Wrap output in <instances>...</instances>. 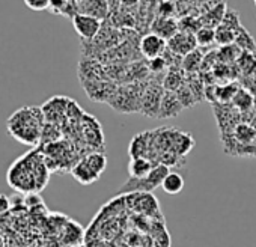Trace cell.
<instances>
[{
	"instance_id": "obj_1",
	"label": "cell",
	"mask_w": 256,
	"mask_h": 247,
	"mask_svg": "<svg viewBox=\"0 0 256 247\" xmlns=\"http://www.w3.org/2000/svg\"><path fill=\"white\" fill-rule=\"evenodd\" d=\"M44 120L46 118L41 107L26 106L14 112L8 119V132L16 140L34 146L41 140Z\"/></svg>"
},
{
	"instance_id": "obj_2",
	"label": "cell",
	"mask_w": 256,
	"mask_h": 247,
	"mask_svg": "<svg viewBox=\"0 0 256 247\" xmlns=\"http://www.w3.org/2000/svg\"><path fill=\"white\" fill-rule=\"evenodd\" d=\"M34 162H35V157H32V160H28V157H23V158H18L11 166L8 175H6V180L12 188L23 192V193L36 190Z\"/></svg>"
},
{
	"instance_id": "obj_3",
	"label": "cell",
	"mask_w": 256,
	"mask_h": 247,
	"mask_svg": "<svg viewBox=\"0 0 256 247\" xmlns=\"http://www.w3.org/2000/svg\"><path fill=\"white\" fill-rule=\"evenodd\" d=\"M169 166L166 164H156L154 169L145 176V178H133L130 176L119 190V193H128V192H138V193H150L156 190L157 187H162L164 178L169 174Z\"/></svg>"
},
{
	"instance_id": "obj_4",
	"label": "cell",
	"mask_w": 256,
	"mask_h": 247,
	"mask_svg": "<svg viewBox=\"0 0 256 247\" xmlns=\"http://www.w3.org/2000/svg\"><path fill=\"white\" fill-rule=\"evenodd\" d=\"M144 92H145V89H139L138 83L125 86V88H119L108 104L122 113H130L134 110L140 112V102H142Z\"/></svg>"
},
{
	"instance_id": "obj_5",
	"label": "cell",
	"mask_w": 256,
	"mask_h": 247,
	"mask_svg": "<svg viewBox=\"0 0 256 247\" xmlns=\"http://www.w3.org/2000/svg\"><path fill=\"white\" fill-rule=\"evenodd\" d=\"M72 26L77 32V35L83 41H92L101 30L102 23L101 20L86 16V14H77L72 18Z\"/></svg>"
},
{
	"instance_id": "obj_6",
	"label": "cell",
	"mask_w": 256,
	"mask_h": 247,
	"mask_svg": "<svg viewBox=\"0 0 256 247\" xmlns=\"http://www.w3.org/2000/svg\"><path fill=\"white\" fill-rule=\"evenodd\" d=\"M163 94H164V89H162L157 84L146 86L144 96H142V102H140V112L146 116L158 118V110H160Z\"/></svg>"
},
{
	"instance_id": "obj_7",
	"label": "cell",
	"mask_w": 256,
	"mask_h": 247,
	"mask_svg": "<svg viewBox=\"0 0 256 247\" xmlns=\"http://www.w3.org/2000/svg\"><path fill=\"white\" fill-rule=\"evenodd\" d=\"M139 48H140V53L148 60H152L156 58L163 56V53L168 48V41H164L163 38H160L158 35L151 32V34H146L140 38Z\"/></svg>"
},
{
	"instance_id": "obj_8",
	"label": "cell",
	"mask_w": 256,
	"mask_h": 247,
	"mask_svg": "<svg viewBox=\"0 0 256 247\" xmlns=\"http://www.w3.org/2000/svg\"><path fill=\"white\" fill-rule=\"evenodd\" d=\"M196 48H198V41L193 34L180 30L168 41V50H170L172 53H175L181 58L187 56L188 53L194 52Z\"/></svg>"
},
{
	"instance_id": "obj_9",
	"label": "cell",
	"mask_w": 256,
	"mask_h": 247,
	"mask_svg": "<svg viewBox=\"0 0 256 247\" xmlns=\"http://www.w3.org/2000/svg\"><path fill=\"white\" fill-rule=\"evenodd\" d=\"M68 104H70V98H66V96H53V98H50L41 107L46 120L50 122V124H56L59 120V118H64V114L66 113Z\"/></svg>"
},
{
	"instance_id": "obj_10",
	"label": "cell",
	"mask_w": 256,
	"mask_h": 247,
	"mask_svg": "<svg viewBox=\"0 0 256 247\" xmlns=\"http://www.w3.org/2000/svg\"><path fill=\"white\" fill-rule=\"evenodd\" d=\"M104 77H106V71L98 64V60L90 59V58H83L82 59V62L78 65V78H80L82 83L104 80Z\"/></svg>"
},
{
	"instance_id": "obj_11",
	"label": "cell",
	"mask_w": 256,
	"mask_h": 247,
	"mask_svg": "<svg viewBox=\"0 0 256 247\" xmlns=\"http://www.w3.org/2000/svg\"><path fill=\"white\" fill-rule=\"evenodd\" d=\"M184 110V106L178 100L175 92L164 90L160 110H158V118L160 119H168V118H176L181 112Z\"/></svg>"
},
{
	"instance_id": "obj_12",
	"label": "cell",
	"mask_w": 256,
	"mask_h": 247,
	"mask_svg": "<svg viewBox=\"0 0 256 247\" xmlns=\"http://www.w3.org/2000/svg\"><path fill=\"white\" fill-rule=\"evenodd\" d=\"M151 30L152 34L158 35L160 38H163L164 41H169L175 34L180 32L178 28V22L172 17H157L154 20V23L151 24Z\"/></svg>"
},
{
	"instance_id": "obj_13",
	"label": "cell",
	"mask_w": 256,
	"mask_h": 247,
	"mask_svg": "<svg viewBox=\"0 0 256 247\" xmlns=\"http://www.w3.org/2000/svg\"><path fill=\"white\" fill-rule=\"evenodd\" d=\"M78 14H86L102 22L108 17V4L107 0H84L78 4Z\"/></svg>"
},
{
	"instance_id": "obj_14",
	"label": "cell",
	"mask_w": 256,
	"mask_h": 247,
	"mask_svg": "<svg viewBox=\"0 0 256 247\" xmlns=\"http://www.w3.org/2000/svg\"><path fill=\"white\" fill-rule=\"evenodd\" d=\"M151 144V133L138 134L130 144V157L132 158H146Z\"/></svg>"
},
{
	"instance_id": "obj_15",
	"label": "cell",
	"mask_w": 256,
	"mask_h": 247,
	"mask_svg": "<svg viewBox=\"0 0 256 247\" xmlns=\"http://www.w3.org/2000/svg\"><path fill=\"white\" fill-rule=\"evenodd\" d=\"M184 70L181 66H174V68H169L164 78H163V88L164 90H169V92H176L184 83H186V78H184Z\"/></svg>"
},
{
	"instance_id": "obj_16",
	"label": "cell",
	"mask_w": 256,
	"mask_h": 247,
	"mask_svg": "<svg viewBox=\"0 0 256 247\" xmlns=\"http://www.w3.org/2000/svg\"><path fill=\"white\" fill-rule=\"evenodd\" d=\"M71 174H72V176H74L78 182L86 184V186L95 182V181L100 178L98 175H95V174L92 172V169L89 168V164L86 163L84 158L80 160L77 164H74V168L71 169Z\"/></svg>"
},
{
	"instance_id": "obj_17",
	"label": "cell",
	"mask_w": 256,
	"mask_h": 247,
	"mask_svg": "<svg viewBox=\"0 0 256 247\" xmlns=\"http://www.w3.org/2000/svg\"><path fill=\"white\" fill-rule=\"evenodd\" d=\"M154 163L148 158H132L130 164H128V172L133 178H145L152 169Z\"/></svg>"
},
{
	"instance_id": "obj_18",
	"label": "cell",
	"mask_w": 256,
	"mask_h": 247,
	"mask_svg": "<svg viewBox=\"0 0 256 247\" xmlns=\"http://www.w3.org/2000/svg\"><path fill=\"white\" fill-rule=\"evenodd\" d=\"M204 58H205L204 53H202L199 48H196L194 52H192V53H188L187 56L182 58V65H181V68H182L184 72H187V74H194V72H198V71L202 68Z\"/></svg>"
},
{
	"instance_id": "obj_19",
	"label": "cell",
	"mask_w": 256,
	"mask_h": 247,
	"mask_svg": "<svg viewBox=\"0 0 256 247\" xmlns=\"http://www.w3.org/2000/svg\"><path fill=\"white\" fill-rule=\"evenodd\" d=\"M162 187L168 194H178L184 188V178L178 172H169Z\"/></svg>"
},
{
	"instance_id": "obj_20",
	"label": "cell",
	"mask_w": 256,
	"mask_h": 247,
	"mask_svg": "<svg viewBox=\"0 0 256 247\" xmlns=\"http://www.w3.org/2000/svg\"><path fill=\"white\" fill-rule=\"evenodd\" d=\"M241 50L236 44H230V46H224V47H220L217 50V62H222L224 65H229L235 60L240 59L241 56Z\"/></svg>"
},
{
	"instance_id": "obj_21",
	"label": "cell",
	"mask_w": 256,
	"mask_h": 247,
	"mask_svg": "<svg viewBox=\"0 0 256 247\" xmlns=\"http://www.w3.org/2000/svg\"><path fill=\"white\" fill-rule=\"evenodd\" d=\"M235 44L240 47L241 52L256 53V42H254V38L252 36V34H250L244 26H242V28L240 29V32L236 34Z\"/></svg>"
},
{
	"instance_id": "obj_22",
	"label": "cell",
	"mask_w": 256,
	"mask_h": 247,
	"mask_svg": "<svg viewBox=\"0 0 256 247\" xmlns=\"http://www.w3.org/2000/svg\"><path fill=\"white\" fill-rule=\"evenodd\" d=\"M224 8H226L224 4H220V5H217V6H212V8L206 12V16L204 17V20H205L204 26L216 29V28L222 23V20H223V17H224V14H226V10H224Z\"/></svg>"
},
{
	"instance_id": "obj_23",
	"label": "cell",
	"mask_w": 256,
	"mask_h": 247,
	"mask_svg": "<svg viewBox=\"0 0 256 247\" xmlns=\"http://www.w3.org/2000/svg\"><path fill=\"white\" fill-rule=\"evenodd\" d=\"M86 163L89 164V168L92 169V172L98 176H101V174L106 170V166H107V160H106V156L102 152H90L89 156L84 157Z\"/></svg>"
},
{
	"instance_id": "obj_24",
	"label": "cell",
	"mask_w": 256,
	"mask_h": 247,
	"mask_svg": "<svg viewBox=\"0 0 256 247\" xmlns=\"http://www.w3.org/2000/svg\"><path fill=\"white\" fill-rule=\"evenodd\" d=\"M235 38H236V34L234 30L224 28L223 24H218L216 28V44H218L220 47L235 44Z\"/></svg>"
},
{
	"instance_id": "obj_25",
	"label": "cell",
	"mask_w": 256,
	"mask_h": 247,
	"mask_svg": "<svg viewBox=\"0 0 256 247\" xmlns=\"http://www.w3.org/2000/svg\"><path fill=\"white\" fill-rule=\"evenodd\" d=\"M194 36L198 41V47H210L211 44L216 42V29L202 26Z\"/></svg>"
},
{
	"instance_id": "obj_26",
	"label": "cell",
	"mask_w": 256,
	"mask_h": 247,
	"mask_svg": "<svg viewBox=\"0 0 256 247\" xmlns=\"http://www.w3.org/2000/svg\"><path fill=\"white\" fill-rule=\"evenodd\" d=\"M56 126H58V124H50V122H46V124H44L42 133H41V140H42L46 145L54 144V142H58V139L60 138V132H59V128H58Z\"/></svg>"
},
{
	"instance_id": "obj_27",
	"label": "cell",
	"mask_w": 256,
	"mask_h": 247,
	"mask_svg": "<svg viewBox=\"0 0 256 247\" xmlns=\"http://www.w3.org/2000/svg\"><path fill=\"white\" fill-rule=\"evenodd\" d=\"M220 24H223L224 28L234 30L235 34H238L240 29L242 28V24L240 22V14L235 10H226V14H224V17H223Z\"/></svg>"
},
{
	"instance_id": "obj_28",
	"label": "cell",
	"mask_w": 256,
	"mask_h": 247,
	"mask_svg": "<svg viewBox=\"0 0 256 247\" xmlns=\"http://www.w3.org/2000/svg\"><path fill=\"white\" fill-rule=\"evenodd\" d=\"M232 102H234L241 112H246V110L252 108V106H253V96H252L247 90L238 89L236 94H235V96L232 98Z\"/></svg>"
},
{
	"instance_id": "obj_29",
	"label": "cell",
	"mask_w": 256,
	"mask_h": 247,
	"mask_svg": "<svg viewBox=\"0 0 256 247\" xmlns=\"http://www.w3.org/2000/svg\"><path fill=\"white\" fill-rule=\"evenodd\" d=\"M238 89L240 88L236 84H226V86H220V88L217 86L214 89V96H216L217 101L226 102V101H230L235 96V94H236Z\"/></svg>"
},
{
	"instance_id": "obj_30",
	"label": "cell",
	"mask_w": 256,
	"mask_h": 247,
	"mask_svg": "<svg viewBox=\"0 0 256 247\" xmlns=\"http://www.w3.org/2000/svg\"><path fill=\"white\" fill-rule=\"evenodd\" d=\"M175 94H176L178 100L181 101V104L184 106V108H190L196 104V98H194L193 92L190 90V88L187 86V83H184Z\"/></svg>"
},
{
	"instance_id": "obj_31",
	"label": "cell",
	"mask_w": 256,
	"mask_h": 247,
	"mask_svg": "<svg viewBox=\"0 0 256 247\" xmlns=\"http://www.w3.org/2000/svg\"><path fill=\"white\" fill-rule=\"evenodd\" d=\"M77 226L78 224L74 223V222H68L66 223V235H65L64 241H65V244H71V247L77 246V242L82 238V235H76V234H82V228L77 229Z\"/></svg>"
},
{
	"instance_id": "obj_32",
	"label": "cell",
	"mask_w": 256,
	"mask_h": 247,
	"mask_svg": "<svg viewBox=\"0 0 256 247\" xmlns=\"http://www.w3.org/2000/svg\"><path fill=\"white\" fill-rule=\"evenodd\" d=\"M202 26H204L202 22H199V20H196V18H193V17H186V18H182V20L178 23V28H180L181 32H187V34H193V35H196V32H198Z\"/></svg>"
},
{
	"instance_id": "obj_33",
	"label": "cell",
	"mask_w": 256,
	"mask_h": 247,
	"mask_svg": "<svg viewBox=\"0 0 256 247\" xmlns=\"http://www.w3.org/2000/svg\"><path fill=\"white\" fill-rule=\"evenodd\" d=\"M235 136H236V139H238V140H241V142L247 144V142L253 140V138H254V132H253L248 126H246V124H241V126H240V127L236 128V132H235Z\"/></svg>"
},
{
	"instance_id": "obj_34",
	"label": "cell",
	"mask_w": 256,
	"mask_h": 247,
	"mask_svg": "<svg viewBox=\"0 0 256 247\" xmlns=\"http://www.w3.org/2000/svg\"><path fill=\"white\" fill-rule=\"evenodd\" d=\"M24 4L32 11H46V10H50V0H24Z\"/></svg>"
},
{
	"instance_id": "obj_35",
	"label": "cell",
	"mask_w": 256,
	"mask_h": 247,
	"mask_svg": "<svg viewBox=\"0 0 256 247\" xmlns=\"http://www.w3.org/2000/svg\"><path fill=\"white\" fill-rule=\"evenodd\" d=\"M166 68H169V66H168V64H166V60H164V58H163V56H160V58H156V59L150 60V65H148V70H150V71H152V72H156V74L163 72Z\"/></svg>"
},
{
	"instance_id": "obj_36",
	"label": "cell",
	"mask_w": 256,
	"mask_h": 247,
	"mask_svg": "<svg viewBox=\"0 0 256 247\" xmlns=\"http://www.w3.org/2000/svg\"><path fill=\"white\" fill-rule=\"evenodd\" d=\"M174 12H175V6L170 2H163L160 5V10H158V16L160 17H170Z\"/></svg>"
},
{
	"instance_id": "obj_37",
	"label": "cell",
	"mask_w": 256,
	"mask_h": 247,
	"mask_svg": "<svg viewBox=\"0 0 256 247\" xmlns=\"http://www.w3.org/2000/svg\"><path fill=\"white\" fill-rule=\"evenodd\" d=\"M11 210V199L4 194V193H0V216L8 212Z\"/></svg>"
},
{
	"instance_id": "obj_38",
	"label": "cell",
	"mask_w": 256,
	"mask_h": 247,
	"mask_svg": "<svg viewBox=\"0 0 256 247\" xmlns=\"http://www.w3.org/2000/svg\"><path fill=\"white\" fill-rule=\"evenodd\" d=\"M38 204H42V200L38 194H28L26 196V206H35Z\"/></svg>"
},
{
	"instance_id": "obj_39",
	"label": "cell",
	"mask_w": 256,
	"mask_h": 247,
	"mask_svg": "<svg viewBox=\"0 0 256 247\" xmlns=\"http://www.w3.org/2000/svg\"><path fill=\"white\" fill-rule=\"evenodd\" d=\"M139 2H140V0H120V8H124V10L128 11V10L138 6Z\"/></svg>"
},
{
	"instance_id": "obj_40",
	"label": "cell",
	"mask_w": 256,
	"mask_h": 247,
	"mask_svg": "<svg viewBox=\"0 0 256 247\" xmlns=\"http://www.w3.org/2000/svg\"><path fill=\"white\" fill-rule=\"evenodd\" d=\"M72 247H84L83 244H77V246H72Z\"/></svg>"
},
{
	"instance_id": "obj_41",
	"label": "cell",
	"mask_w": 256,
	"mask_h": 247,
	"mask_svg": "<svg viewBox=\"0 0 256 247\" xmlns=\"http://www.w3.org/2000/svg\"><path fill=\"white\" fill-rule=\"evenodd\" d=\"M76 2H77V4H82V2H84V0H76Z\"/></svg>"
},
{
	"instance_id": "obj_42",
	"label": "cell",
	"mask_w": 256,
	"mask_h": 247,
	"mask_svg": "<svg viewBox=\"0 0 256 247\" xmlns=\"http://www.w3.org/2000/svg\"><path fill=\"white\" fill-rule=\"evenodd\" d=\"M254 4H256V0H254Z\"/></svg>"
}]
</instances>
